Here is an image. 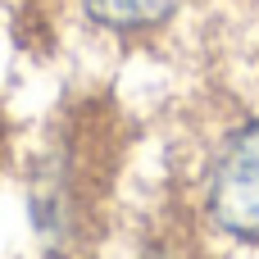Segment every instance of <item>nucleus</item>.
Listing matches in <instances>:
<instances>
[{
    "instance_id": "1",
    "label": "nucleus",
    "mask_w": 259,
    "mask_h": 259,
    "mask_svg": "<svg viewBox=\"0 0 259 259\" xmlns=\"http://www.w3.org/2000/svg\"><path fill=\"white\" fill-rule=\"evenodd\" d=\"M118 123L109 105H77L64 127L36 155L32 168V223L41 241L59 255H82L96 246L100 209L114 191Z\"/></svg>"
},
{
    "instance_id": "2",
    "label": "nucleus",
    "mask_w": 259,
    "mask_h": 259,
    "mask_svg": "<svg viewBox=\"0 0 259 259\" xmlns=\"http://www.w3.org/2000/svg\"><path fill=\"white\" fill-rule=\"evenodd\" d=\"M196 209L209 232L259 246V118L241 123L214 146Z\"/></svg>"
},
{
    "instance_id": "3",
    "label": "nucleus",
    "mask_w": 259,
    "mask_h": 259,
    "mask_svg": "<svg viewBox=\"0 0 259 259\" xmlns=\"http://www.w3.org/2000/svg\"><path fill=\"white\" fill-rule=\"evenodd\" d=\"M187 0H77L82 18L109 36H123V41H141L159 27H168L178 18Z\"/></svg>"
},
{
    "instance_id": "4",
    "label": "nucleus",
    "mask_w": 259,
    "mask_h": 259,
    "mask_svg": "<svg viewBox=\"0 0 259 259\" xmlns=\"http://www.w3.org/2000/svg\"><path fill=\"white\" fill-rule=\"evenodd\" d=\"M137 259H209L196 232V209H178V219H164L137 246Z\"/></svg>"
},
{
    "instance_id": "5",
    "label": "nucleus",
    "mask_w": 259,
    "mask_h": 259,
    "mask_svg": "<svg viewBox=\"0 0 259 259\" xmlns=\"http://www.w3.org/2000/svg\"><path fill=\"white\" fill-rule=\"evenodd\" d=\"M9 159V123H5V109H0V164Z\"/></svg>"
}]
</instances>
